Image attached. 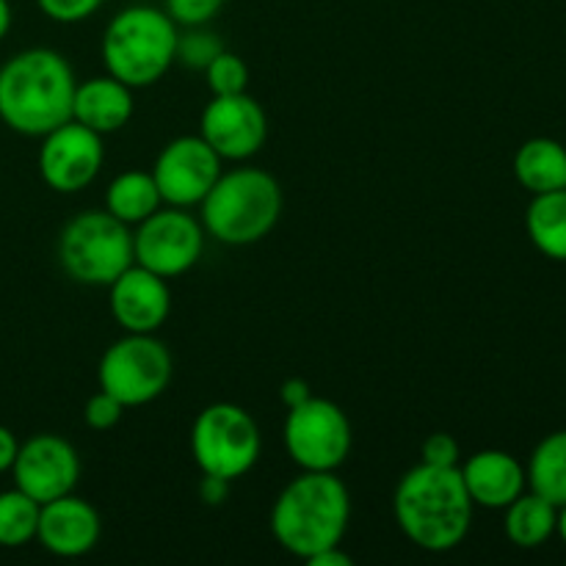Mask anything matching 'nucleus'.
I'll use <instances>...</instances> for the list:
<instances>
[{
	"mask_svg": "<svg viewBox=\"0 0 566 566\" xmlns=\"http://www.w3.org/2000/svg\"><path fill=\"white\" fill-rule=\"evenodd\" d=\"M352 520V495L335 473H310L291 481L271 506V534L291 556L310 562L343 542Z\"/></svg>",
	"mask_w": 566,
	"mask_h": 566,
	"instance_id": "3",
	"label": "nucleus"
},
{
	"mask_svg": "<svg viewBox=\"0 0 566 566\" xmlns=\"http://www.w3.org/2000/svg\"><path fill=\"white\" fill-rule=\"evenodd\" d=\"M72 119L99 136L122 130L133 119V88L114 75H97L77 83L72 97Z\"/></svg>",
	"mask_w": 566,
	"mask_h": 566,
	"instance_id": "18",
	"label": "nucleus"
},
{
	"mask_svg": "<svg viewBox=\"0 0 566 566\" xmlns=\"http://www.w3.org/2000/svg\"><path fill=\"white\" fill-rule=\"evenodd\" d=\"M39 509H42V503H36L17 486L0 492V547L14 551V547L36 539Z\"/></svg>",
	"mask_w": 566,
	"mask_h": 566,
	"instance_id": "24",
	"label": "nucleus"
},
{
	"mask_svg": "<svg viewBox=\"0 0 566 566\" xmlns=\"http://www.w3.org/2000/svg\"><path fill=\"white\" fill-rule=\"evenodd\" d=\"M230 486H232V481L219 479V475L202 473V481H199V486H197L199 501H202L205 506H221V503L230 497Z\"/></svg>",
	"mask_w": 566,
	"mask_h": 566,
	"instance_id": "31",
	"label": "nucleus"
},
{
	"mask_svg": "<svg viewBox=\"0 0 566 566\" xmlns=\"http://www.w3.org/2000/svg\"><path fill=\"white\" fill-rule=\"evenodd\" d=\"M531 492L547 497L553 506L566 503V429L553 431L534 448L525 468Z\"/></svg>",
	"mask_w": 566,
	"mask_h": 566,
	"instance_id": "23",
	"label": "nucleus"
},
{
	"mask_svg": "<svg viewBox=\"0 0 566 566\" xmlns=\"http://www.w3.org/2000/svg\"><path fill=\"white\" fill-rule=\"evenodd\" d=\"M125 409L127 407L119 401V398L111 396V392L105 390H97L92 398H88L86 407H83V420H86L88 429L111 431L114 426H119Z\"/></svg>",
	"mask_w": 566,
	"mask_h": 566,
	"instance_id": "27",
	"label": "nucleus"
},
{
	"mask_svg": "<svg viewBox=\"0 0 566 566\" xmlns=\"http://www.w3.org/2000/svg\"><path fill=\"white\" fill-rule=\"evenodd\" d=\"M75 86L59 50H22L0 66V122L22 136H44L72 119Z\"/></svg>",
	"mask_w": 566,
	"mask_h": 566,
	"instance_id": "2",
	"label": "nucleus"
},
{
	"mask_svg": "<svg viewBox=\"0 0 566 566\" xmlns=\"http://www.w3.org/2000/svg\"><path fill=\"white\" fill-rule=\"evenodd\" d=\"M224 0H166V14L177 22V25L197 28L208 25L216 14L221 11Z\"/></svg>",
	"mask_w": 566,
	"mask_h": 566,
	"instance_id": "28",
	"label": "nucleus"
},
{
	"mask_svg": "<svg viewBox=\"0 0 566 566\" xmlns=\"http://www.w3.org/2000/svg\"><path fill=\"white\" fill-rule=\"evenodd\" d=\"M177 22L153 6L122 9L103 36V64L108 75L130 88L158 83L175 64Z\"/></svg>",
	"mask_w": 566,
	"mask_h": 566,
	"instance_id": "5",
	"label": "nucleus"
},
{
	"mask_svg": "<svg viewBox=\"0 0 566 566\" xmlns=\"http://www.w3.org/2000/svg\"><path fill=\"white\" fill-rule=\"evenodd\" d=\"M205 81L210 94H241L249 86V66L241 55L224 48L205 66Z\"/></svg>",
	"mask_w": 566,
	"mask_h": 566,
	"instance_id": "25",
	"label": "nucleus"
},
{
	"mask_svg": "<svg viewBox=\"0 0 566 566\" xmlns=\"http://www.w3.org/2000/svg\"><path fill=\"white\" fill-rule=\"evenodd\" d=\"M9 473L14 475L17 490L31 495L36 503H48L75 490L81 479V457L64 437L36 434L20 442Z\"/></svg>",
	"mask_w": 566,
	"mask_h": 566,
	"instance_id": "14",
	"label": "nucleus"
},
{
	"mask_svg": "<svg viewBox=\"0 0 566 566\" xmlns=\"http://www.w3.org/2000/svg\"><path fill=\"white\" fill-rule=\"evenodd\" d=\"M464 490H468L473 506L481 509H506L514 497H520L528 486L525 468L506 451H479L470 459L459 462Z\"/></svg>",
	"mask_w": 566,
	"mask_h": 566,
	"instance_id": "17",
	"label": "nucleus"
},
{
	"mask_svg": "<svg viewBox=\"0 0 566 566\" xmlns=\"http://www.w3.org/2000/svg\"><path fill=\"white\" fill-rule=\"evenodd\" d=\"M44 186L59 193H77L97 180L105 164L103 136L70 119L44 133L36 155Z\"/></svg>",
	"mask_w": 566,
	"mask_h": 566,
	"instance_id": "11",
	"label": "nucleus"
},
{
	"mask_svg": "<svg viewBox=\"0 0 566 566\" xmlns=\"http://www.w3.org/2000/svg\"><path fill=\"white\" fill-rule=\"evenodd\" d=\"M503 512H506L503 531H506L509 542L523 547V551L542 547L556 534L558 506H553L547 497L536 495V492H523Z\"/></svg>",
	"mask_w": 566,
	"mask_h": 566,
	"instance_id": "20",
	"label": "nucleus"
},
{
	"mask_svg": "<svg viewBox=\"0 0 566 566\" xmlns=\"http://www.w3.org/2000/svg\"><path fill=\"white\" fill-rule=\"evenodd\" d=\"M282 440L296 468L310 473H335L352 453V420L335 401L310 396L304 403L287 409Z\"/></svg>",
	"mask_w": 566,
	"mask_h": 566,
	"instance_id": "9",
	"label": "nucleus"
},
{
	"mask_svg": "<svg viewBox=\"0 0 566 566\" xmlns=\"http://www.w3.org/2000/svg\"><path fill=\"white\" fill-rule=\"evenodd\" d=\"M160 205H164V199H160L158 186H155L153 171H122L108 182V191H105V210L127 227L142 224Z\"/></svg>",
	"mask_w": 566,
	"mask_h": 566,
	"instance_id": "21",
	"label": "nucleus"
},
{
	"mask_svg": "<svg viewBox=\"0 0 566 566\" xmlns=\"http://www.w3.org/2000/svg\"><path fill=\"white\" fill-rule=\"evenodd\" d=\"M9 28H11V6L9 0H0V42L6 39Z\"/></svg>",
	"mask_w": 566,
	"mask_h": 566,
	"instance_id": "35",
	"label": "nucleus"
},
{
	"mask_svg": "<svg viewBox=\"0 0 566 566\" xmlns=\"http://www.w3.org/2000/svg\"><path fill=\"white\" fill-rule=\"evenodd\" d=\"M221 158L202 136H177L158 153L153 166L164 205L193 208L208 197L221 175Z\"/></svg>",
	"mask_w": 566,
	"mask_h": 566,
	"instance_id": "12",
	"label": "nucleus"
},
{
	"mask_svg": "<svg viewBox=\"0 0 566 566\" xmlns=\"http://www.w3.org/2000/svg\"><path fill=\"white\" fill-rule=\"evenodd\" d=\"M514 177L531 197L562 191L566 188V147L547 136L528 138L514 153Z\"/></svg>",
	"mask_w": 566,
	"mask_h": 566,
	"instance_id": "19",
	"label": "nucleus"
},
{
	"mask_svg": "<svg viewBox=\"0 0 566 566\" xmlns=\"http://www.w3.org/2000/svg\"><path fill=\"white\" fill-rule=\"evenodd\" d=\"M103 523L97 509L77 495H61L39 509L36 539L59 558H81L97 547Z\"/></svg>",
	"mask_w": 566,
	"mask_h": 566,
	"instance_id": "16",
	"label": "nucleus"
},
{
	"mask_svg": "<svg viewBox=\"0 0 566 566\" xmlns=\"http://www.w3.org/2000/svg\"><path fill=\"white\" fill-rule=\"evenodd\" d=\"M307 564H313V566H352L354 558L348 556V553L343 551L340 545H337V547H329V551H321L318 556L310 558Z\"/></svg>",
	"mask_w": 566,
	"mask_h": 566,
	"instance_id": "34",
	"label": "nucleus"
},
{
	"mask_svg": "<svg viewBox=\"0 0 566 566\" xmlns=\"http://www.w3.org/2000/svg\"><path fill=\"white\" fill-rule=\"evenodd\" d=\"M199 136L221 160H249L269 138V119L249 92L213 94L199 119Z\"/></svg>",
	"mask_w": 566,
	"mask_h": 566,
	"instance_id": "13",
	"label": "nucleus"
},
{
	"mask_svg": "<svg viewBox=\"0 0 566 566\" xmlns=\"http://www.w3.org/2000/svg\"><path fill=\"white\" fill-rule=\"evenodd\" d=\"M205 249V227L186 208L160 205L133 232V263L175 280L199 263Z\"/></svg>",
	"mask_w": 566,
	"mask_h": 566,
	"instance_id": "10",
	"label": "nucleus"
},
{
	"mask_svg": "<svg viewBox=\"0 0 566 566\" xmlns=\"http://www.w3.org/2000/svg\"><path fill=\"white\" fill-rule=\"evenodd\" d=\"M525 230L545 258L566 263V188L536 193L531 199L525 210Z\"/></svg>",
	"mask_w": 566,
	"mask_h": 566,
	"instance_id": "22",
	"label": "nucleus"
},
{
	"mask_svg": "<svg viewBox=\"0 0 566 566\" xmlns=\"http://www.w3.org/2000/svg\"><path fill=\"white\" fill-rule=\"evenodd\" d=\"M556 534L562 536L564 545H566V503L564 506H558V523H556Z\"/></svg>",
	"mask_w": 566,
	"mask_h": 566,
	"instance_id": "36",
	"label": "nucleus"
},
{
	"mask_svg": "<svg viewBox=\"0 0 566 566\" xmlns=\"http://www.w3.org/2000/svg\"><path fill=\"white\" fill-rule=\"evenodd\" d=\"M221 50H224V42L205 25H197L188 28V33H180V36H177L175 61H180L188 70L205 72V66H208Z\"/></svg>",
	"mask_w": 566,
	"mask_h": 566,
	"instance_id": "26",
	"label": "nucleus"
},
{
	"mask_svg": "<svg viewBox=\"0 0 566 566\" xmlns=\"http://www.w3.org/2000/svg\"><path fill=\"white\" fill-rule=\"evenodd\" d=\"M17 451H20V442H17L14 431L0 426V473H9L17 459Z\"/></svg>",
	"mask_w": 566,
	"mask_h": 566,
	"instance_id": "33",
	"label": "nucleus"
},
{
	"mask_svg": "<svg viewBox=\"0 0 566 566\" xmlns=\"http://www.w3.org/2000/svg\"><path fill=\"white\" fill-rule=\"evenodd\" d=\"M175 363L171 352L155 335L125 332L105 348L97 365L99 390L119 398L127 409L144 407L160 398L169 387Z\"/></svg>",
	"mask_w": 566,
	"mask_h": 566,
	"instance_id": "8",
	"label": "nucleus"
},
{
	"mask_svg": "<svg viewBox=\"0 0 566 566\" xmlns=\"http://www.w3.org/2000/svg\"><path fill=\"white\" fill-rule=\"evenodd\" d=\"M111 315L133 335H155L171 313L169 280L133 263L108 285Z\"/></svg>",
	"mask_w": 566,
	"mask_h": 566,
	"instance_id": "15",
	"label": "nucleus"
},
{
	"mask_svg": "<svg viewBox=\"0 0 566 566\" xmlns=\"http://www.w3.org/2000/svg\"><path fill=\"white\" fill-rule=\"evenodd\" d=\"M59 263L81 285L108 287L133 265V232L108 210H86L66 221L59 238Z\"/></svg>",
	"mask_w": 566,
	"mask_h": 566,
	"instance_id": "6",
	"label": "nucleus"
},
{
	"mask_svg": "<svg viewBox=\"0 0 566 566\" xmlns=\"http://www.w3.org/2000/svg\"><path fill=\"white\" fill-rule=\"evenodd\" d=\"M310 396H313V392H310V385L304 379H298V376H293V379H285L280 385V401L285 403L287 409L298 407V403L307 401Z\"/></svg>",
	"mask_w": 566,
	"mask_h": 566,
	"instance_id": "32",
	"label": "nucleus"
},
{
	"mask_svg": "<svg viewBox=\"0 0 566 566\" xmlns=\"http://www.w3.org/2000/svg\"><path fill=\"white\" fill-rule=\"evenodd\" d=\"M263 451L260 426L243 407L219 401L205 407L191 426V457L208 475L235 481L258 464Z\"/></svg>",
	"mask_w": 566,
	"mask_h": 566,
	"instance_id": "7",
	"label": "nucleus"
},
{
	"mask_svg": "<svg viewBox=\"0 0 566 566\" xmlns=\"http://www.w3.org/2000/svg\"><path fill=\"white\" fill-rule=\"evenodd\" d=\"M282 188L274 175L258 166L221 171L199 202L202 227L227 247H249L269 235L282 216Z\"/></svg>",
	"mask_w": 566,
	"mask_h": 566,
	"instance_id": "4",
	"label": "nucleus"
},
{
	"mask_svg": "<svg viewBox=\"0 0 566 566\" xmlns=\"http://www.w3.org/2000/svg\"><path fill=\"white\" fill-rule=\"evenodd\" d=\"M473 501L459 468L420 462L407 470L392 492V514L412 545L429 553L457 551L473 525Z\"/></svg>",
	"mask_w": 566,
	"mask_h": 566,
	"instance_id": "1",
	"label": "nucleus"
},
{
	"mask_svg": "<svg viewBox=\"0 0 566 566\" xmlns=\"http://www.w3.org/2000/svg\"><path fill=\"white\" fill-rule=\"evenodd\" d=\"M420 457H423L426 464H434V468H459V462H462V448H459L453 434L437 431V434L426 437L423 448H420Z\"/></svg>",
	"mask_w": 566,
	"mask_h": 566,
	"instance_id": "30",
	"label": "nucleus"
},
{
	"mask_svg": "<svg viewBox=\"0 0 566 566\" xmlns=\"http://www.w3.org/2000/svg\"><path fill=\"white\" fill-rule=\"evenodd\" d=\"M103 3L105 0H36L42 14L48 17V20L61 22V25L88 20L92 14H97V9Z\"/></svg>",
	"mask_w": 566,
	"mask_h": 566,
	"instance_id": "29",
	"label": "nucleus"
}]
</instances>
